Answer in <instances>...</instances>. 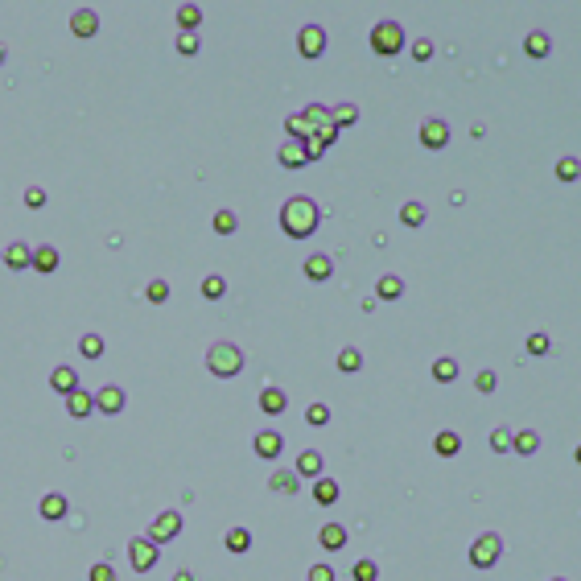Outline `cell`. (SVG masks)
Wrapping results in <instances>:
<instances>
[{"label":"cell","mask_w":581,"mask_h":581,"mask_svg":"<svg viewBox=\"0 0 581 581\" xmlns=\"http://www.w3.org/2000/svg\"><path fill=\"white\" fill-rule=\"evenodd\" d=\"M317 223H322V211L313 206L310 198H289L285 211H280V227H285L289 239H310L317 231Z\"/></svg>","instance_id":"cell-1"},{"label":"cell","mask_w":581,"mask_h":581,"mask_svg":"<svg viewBox=\"0 0 581 581\" xmlns=\"http://www.w3.org/2000/svg\"><path fill=\"white\" fill-rule=\"evenodd\" d=\"M206 371H211L215 379L239 375V371H243V351H239L235 342H215V347L206 351Z\"/></svg>","instance_id":"cell-2"},{"label":"cell","mask_w":581,"mask_h":581,"mask_svg":"<svg viewBox=\"0 0 581 581\" xmlns=\"http://www.w3.org/2000/svg\"><path fill=\"white\" fill-rule=\"evenodd\" d=\"M371 50L379 54V58H392V54H400L404 45H408V38H404V25L400 21H379L375 29H371Z\"/></svg>","instance_id":"cell-3"},{"label":"cell","mask_w":581,"mask_h":581,"mask_svg":"<svg viewBox=\"0 0 581 581\" xmlns=\"http://www.w3.org/2000/svg\"><path fill=\"white\" fill-rule=\"evenodd\" d=\"M499 557H503V540L495 536V532H483V536L470 544V565L474 569H491Z\"/></svg>","instance_id":"cell-4"},{"label":"cell","mask_w":581,"mask_h":581,"mask_svg":"<svg viewBox=\"0 0 581 581\" xmlns=\"http://www.w3.org/2000/svg\"><path fill=\"white\" fill-rule=\"evenodd\" d=\"M181 536V511H161L157 520H153V528H149V540L161 548V544H169V540H178Z\"/></svg>","instance_id":"cell-5"},{"label":"cell","mask_w":581,"mask_h":581,"mask_svg":"<svg viewBox=\"0 0 581 581\" xmlns=\"http://www.w3.org/2000/svg\"><path fill=\"white\" fill-rule=\"evenodd\" d=\"M128 561H133L136 573H149V569L157 565V544L149 536H136L133 544H128Z\"/></svg>","instance_id":"cell-6"},{"label":"cell","mask_w":581,"mask_h":581,"mask_svg":"<svg viewBox=\"0 0 581 581\" xmlns=\"http://www.w3.org/2000/svg\"><path fill=\"white\" fill-rule=\"evenodd\" d=\"M297 50H301V58H322L326 54V29L322 25H305L297 33Z\"/></svg>","instance_id":"cell-7"},{"label":"cell","mask_w":581,"mask_h":581,"mask_svg":"<svg viewBox=\"0 0 581 581\" xmlns=\"http://www.w3.org/2000/svg\"><path fill=\"white\" fill-rule=\"evenodd\" d=\"M95 412H103V416H116V412H124V392H120L116 384H103V388L95 392Z\"/></svg>","instance_id":"cell-8"},{"label":"cell","mask_w":581,"mask_h":581,"mask_svg":"<svg viewBox=\"0 0 581 581\" xmlns=\"http://www.w3.org/2000/svg\"><path fill=\"white\" fill-rule=\"evenodd\" d=\"M70 33L75 38H95L99 33V13L95 8H75L70 13Z\"/></svg>","instance_id":"cell-9"},{"label":"cell","mask_w":581,"mask_h":581,"mask_svg":"<svg viewBox=\"0 0 581 581\" xmlns=\"http://www.w3.org/2000/svg\"><path fill=\"white\" fill-rule=\"evenodd\" d=\"M66 511H70V503H66V495H58V491L42 495V503H38V515H42V520H50V524L66 520Z\"/></svg>","instance_id":"cell-10"},{"label":"cell","mask_w":581,"mask_h":581,"mask_svg":"<svg viewBox=\"0 0 581 581\" xmlns=\"http://www.w3.org/2000/svg\"><path fill=\"white\" fill-rule=\"evenodd\" d=\"M421 144H425V149H446L449 144V124L446 120H425V124H421Z\"/></svg>","instance_id":"cell-11"},{"label":"cell","mask_w":581,"mask_h":581,"mask_svg":"<svg viewBox=\"0 0 581 581\" xmlns=\"http://www.w3.org/2000/svg\"><path fill=\"white\" fill-rule=\"evenodd\" d=\"M4 269H13V272L33 269V248L29 243H8L4 248Z\"/></svg>","instance_id":"cell-12"},{"label":"cell","mask_w":581,"mask_h":581,"mask_svg":"<svg viewBox=\"0 0 581 581\" xmlns=\"http://www.w3.org/2000/svg\"><path fill=\"white\" fill-rule=\"evenodd\" d=\"M50 388H54L58 396H70V392H79V371H75V367H54V375H50Z\"/></svg>","instance_id":"cell-13"},{"label":"cell","mask_w":581,"mask_h":581,"mask_svg":"<svg viewBox=\"0 0 581 581\" xmlns=\"http://www.w3.org/2000/svg\"><path fill=\"white\" fill-rule=\"evenodd\" d=\"M276 161H280L285 169H301V165H305V144H301V140H289V144H280Z\"/></svg>","instance_id":"cell-14"},{"label":"cell","mask_w":581,"mask_h":581,"mask_svg":"<svg viewBox=\"0 0 581 581\" xmlns=\"http://www.w3.org/2000/svg\"><path fill=\"white\" fill-rule=\"evenodd\" d=\"M293 474H297V478H322V453H317V449H301Z\"/></svg>","instance_id":"cell-15"},{"label":"cell","mask_w":581,"mask_h":581,"mask_svg":"<svg viewBox=\"0 0 581 581\" xmlns=\"http://www.w3.org/2000/svg\"><path fill=\"white\" fill-rule=\"evenodd\" d=\"M338 495H342V487L334 483V478H313V503H322V507H330V503H338Z\"/></svg>","instance_id":"cell-16"},{"label":"cell","mask_w":581,"mask_h":581,"mask_svg":"<svg viewBox=\"0 0 581 581\" xmlns=\"http://www.w3.org/2000/svg\"><path fill=\"white\" fill-rule=\"evenodd\" d=\"M66 412H70L75 421L91 416V412H95V396H87L83 388H79V392H70V396H66Z\"/></svg>","instance_id":"cell-17"},{"label":"cell","mask_w":581,"mask_h":581,"mask_svg":"<svg viewBox=\"0 0 581 581\" xmlns=\"http://www.w3.org/2000/svg\"><path fill=\"white\" fill-rule=\"evenodd\" d=\"M317 544H322L326 552H338V548L347 544V528H342V524H326V528L317 532Z\"/></svg>","instance_id":"cell-18"},{"label":"cell","mask_w":581,"mask_h":581,"mask_svg":"<svg viewBox=\"0 0 581 581\" xmlns=\"http://www.w3.org/2000/svg\"><path fill=\"white\" fill-rule=\"evenodd\" d=\"M285 408H289V400H285L280 388H264V392H260V412H264V416H280Z\"/></svg>","instance_id":"cell-19"},{"label":"cell","mask_w":581,"mask_h":581,"mask_svg":"<svg viewBox=\"0 0 581 581\" xmlns=\"http://www.w3.org/2000/svg\"><path fill=\"white\" fill-rule=\"evenodd\" d=\"M280 449H285V437L280 433H272V429L256 433V453L260 458H280Z\"/></svg>","instance_id":"cell-20"},{"label":"cell","mask_w":581,"mask_h":581,"mask_svg":"<svg viewBox=\"0 0 581 581\" xmlns=\"http://www.w3.org/2000/svg\"><path fill=\"white\" fill-rule=\"evenodd\" d=\"M58 260H62V256H58V248H50V243H38V248H33V269L42 272V276L58 269Z\"/></svg>","instance_id":"cell-21"},{"label":"cell","mask_w":581,"mask_h":581,"mask_svg":"<svg viewBox=\"0 0 581 581\" xmlns=\"http://www.w3.org/2000/svg\"><path fill=\"white\" fill-rule=\"evenodd\" d=\"M330 272H334V260H330V256H322V252H313L310 260H305V276H310V280H317V285H322Z\"/></svg>","instance_id":"cell-22"},{"label":"cell","mask_w":581,"mask_h":581,"mask_svg":"<svg viewBox=\"0 0 581 581\" xmlns=\"http://www.w3.org/2000/svg\"><path fill=\"white\" fill-rule=\"evenodd\" d=\"M400 293H404V280H400V276H392V272H388V276H379V280H375V297H379V301H396Z\"/></svg>","instance_id":"cell-23"},{"label":"cell","mask_w":581,"mask_h":581,"mask_svg":"<svg viewBox=\"0 0 581 581\" xmlns=\"http://www.w3.org/2000/svg\"><path fill=\"white\" fill-rule=\"evenodd\" d=\"M269 487L276 495H293L297 487H301V478H297L293 470H276V474H269Z\"/></svg>","instance_id":"cell-24"},{"label":"cell","mask_w":581,"mask_h":581,"mask_svg":"<svg viewBox=\"0 0 581 581\" xmlns=\"http://www.w3.org/2000/svg\"><path fill=\"white\" fill-rule=\"evenodd\" d=\"M433 449H437V453H442V458H453V453H458V449H462V437H458V433H453V429H442V433H437V437H433Z\"/></svg>","instance_id":"cell-25"},{"label":"cell","mask_w":581,"mask_h":581,"mask_svg":"<svg viewBox=\"0 0 581 581\" xmlns=\"http://www.w3.org/2000/svg\"><path fill=\"white\" fill-rule=\"evenodd\" d=\"M285 133L293 136V140H301V144H305V140L313 136V124L305 120V112H301V116H289V120H285Z\"/></svg>","instance_id":"cell-26"},{"label":"cell","mask_w":581,"mask_h":581,"mask_svg":"<svg viewBox=\"0 0 581 581\" xmlns=\"http://www.w3.org/2000/svg\"><path fill=\"white\" fill-rule=\"evenodd\" d=\"M178 25H181V33H194V29L202 25V8H198V4H181L178 8Z\"/></svg>","instance_id":"cell-27"},{"label":"cell","mask_w":581,"mask_h":581,"mask_svg":"<svg viewBox=\"0 0 581 581\" xmlns=\"http://www.w3.org/2000/svg\"><path fill=\"white\" fill-rule=\"evenodd\" d=\"M223 544L231 552H248V548H252V532H248V528H227Z\"/></svg>","instance_id":"cell-28"},{"label":"cell","mask_w":581,"mask_h":581,"mask_svg":"<svg viewBox=\"0 0 581 581\" xmlns=\"http://www.w3.org/2000/svg\"><path fill=\"white\" fill-rule=\"evenodd\" d=\"M548 50H552V45H548V33H528V38H524V54H528V58H548Z\"/></svg>","instance_id":"cell-29"},{"label":"cell","mask_w":581,"mask_h":581,"mask_svg":"<svg viewBox=\"0 0 581 581\" xmlns=\"http://www.w3.org/2000/svg\"><path fill=\"white\" fill-rule=\"evenodd\" d=\"M330 120H334V128H351V124L359 120V107L355 103H338V107L330 112Z\"/></svg>","instance_id":"cell-30"},{"label":"cell","mask_w":581,"mask_h":581,"mask_svg":"<svg viewBox=\"0 0 581 581\" xmlns=\"http://www.w3.org/2000/svg\"><path fill=\"white\" fill-rule=\"evenodd\" d=\"M511 449L528 458V453H536V449H540V437L532 433V429H524V433H515V437H511Z\"/></svg>","instance_id":"cell-31"},{"label":"cell","mask_w":581,"mask_h":581,"mask_svg":"<svg viewBox=\"0 0 581 581\" xmlns=\"http://www.w3.org/2000/svg\"><path fill=\"white\" fill-rule=\"evenodd\" d=\"M359 367H363V355H359L355 347H342V351H338V371H342V375H355Z\"/></svg>","instance_id":"cell-32"},{"label":"cell","mask_w":581,"mask_h":581,"mask_svg":"<svg viewBox=\"0 0 581 581\" xmlns=\"http://www.w3.org/2000/svg\"><path fill=\"white\" fill-rule=\"evenodd\" d=\"M144 297H149L153 305H165V301H169V280H161V276L149 280V285H144Z\"/></svg>","instance_id":"cell-33"},{"label":"cell","mask_w":581,"mask_h":581,"mask_svg":"<svg viewBox=\"0 0 581 581\" xmlns=\"http://www.w3.org/2000/svg\"><path fill=\"white\" fill-rule=\"evenodd\" d=\"M433 379H437V384H453V379H458V363H453V359H437V363H433Z\"/></svg>","instance_id":"cell-34"},{"label":"cell","mask_w":581,"mask_h":581,"mask_svg":"<svg viewBox=\"0 0 581 581\" xmlns=\"http://www.w3.org/2000/svg\"><path fill=\"white\" fill-rule=\"evenodd\" d=\"M211 227H215V235H231V231L239 227V219H235V211H215Z\"/></svg>","instance_id":"cell-35"},{"label":"cell","mask_w":581,"mask_h":581,"mask_svg":"<svg viewBox=\"0 0 581 581\" xmlns=\"http://www.w3.org/2000/svg\"><path fill=\"white\" fill-rule=\"evenodd\" d=\"M557 178L561 181H578L581 178V161L578 157H561V161H557Z\"/></svg>","instance_id":"cell-36"},{"label":"cell","mask_w":581,"mask_h":581,"mask_svg":"<svg viewBox=\"0 0 581 581\" xmlns=\"http://www.w3.org/2000/svg\"><path fill=\"white\" fill-rule=\"evenodd\" d=\"M223 293H227V280H223V276H202V297H206V301H219Z\"/></svg>","instance_id":"cell-37"},{"label":"cell","mask_w":581,"mask_h":581,"mask_svg":"<svg viewBox=\"0 0 581 581\" xmlns=\"http://www.w3.org/2000/svg\"><path fill=\"white\" fill-rule=\"evenodd\" d=\"M79 351H83V359H103V338L99 334H83L79 338Z\"/></svg>","instance_id":"cell-38"},{"label":"cell","mask_w":581,"mask_h":581,"mask_svg":"<svg viewBox=\"0 0 581 581\" xmlns=\"http://www.w3.org/2000/svg\"><path fill=\"white\" fill-rule=\"evenodd\" d=\"M400 219H404V227H421L425 223V206H421V202H404Z\"/></svg>","instance_id":"cell-39"},{"label":"cell","mask_w":581,"mask_h":581,"mask_svg":"<svg viewBox=\"0 0 581 581\" xmlns=\"http://www.w3.org/2000/svg\"><path fill=\"white\" fill-rule=\"evenodd\" d=\"M305 421H310L313 429H322V425H330V408H326V404H310V412H305Z\"/></svg>","instance_id":"cell-40"},{"label":"cell","mask_w":581,"mask_h":581,"mask_svg":"<svg viewBox=\"0 0 581 581\" xmlns=\"http://www.w3.org/2000/svg\"><path fill=\"white\" fill-rule=\"evenodd\" d=\"M355 581H379L375 561H355Z\"/></svg>","instance_id":"cell-41"},{"label":"cell","mask_w":581,"mask_h":581,"mask_svg":"<svg viewBox=\"0 0 581 581\" xmlns=\"http://www.w3.org/2000/svg\"><path fill=\"white\" fill-rule=\"evenodd\" d=\"M474 388H478L483 396H491L495 388H499V379H495V371H478V375H474Z\"/></svg>","instance_id":"cell-42"},{"label":"cell","mask_w":581,"mask_h":581,"mask_svg":"<svg viewBox=\"0 0 581 581\" xmlns=\"http://www.w3.org/2000/svg\"><path fill=\"white\" fill-rule=\"evenodd\" d=\"M412 58H416V62H429V58H433V42H429V38H416V42H412Z\"/></svg>","instance_id":"cell-43"},{"label":"cell","mask_w":581,"mask_h":581,"mask_svg":"<svg viewBox=\"0 0 581 581\" xmlns=\"http://www.w3.org/2000/svg\"><path fill=\"white\" fill-rule=\"evenodd\" d=\"M548 334H528V355H548Z\"/></svg>","instance_id":"cell-44"},{"label":"cell","mask_w":581,"mask_h":581,"mask_svg":"<svg viewBox=\"0 0 581 581\" xmlns=\"http://www.w3.org/2000/svg\"><path fill=\"white\" fill-rule=\"evenodd\" d=\"M87 581H116V569H112L107 561H99V565H91V578Z\"/></svg>","instance_id":"cell-45"},{"label":"cell","mask_w":581,"mask_h":581,"mask_svg":"<svg viewBox=\"0 0 581 581\" xmlns=\"http://www.w3.org/2000/svg\"><path fill=\"white\" fill-rule=\"evenodd\" d=\"M178 54L194 58V54H198V33H181V38H178Z\"/></svg>","instance_id":"cell-46"},{"label":"cell","mask_w":581,"mask_h":581,"mask_svg":"<svg viewBox=\"0 0 581 581\" xmlns=\"http://www.w3.org/2000/svg\"><path fill=\"white\" fill-rule=\"evenodd\" d=\"M491 449L495 453H507V449H511V433H507V429H495L491 433Z\"/></svg>","instance_id":"cell-47"},{"label":"cell","mask_w":581,"mask_h":581,"mask_svg":"<svg viewBox=\"0 0 581 581\" xmlns=\"http://www.w3.org/2000/svg\"><path fill=\"white\" fill-rule=\"evenodd\" d=\"M25 206H33V211H38V206H45V190H42V186H29V190H25Z\"/></svg>","instance_id":"cell-48"},{"label":"cell","mask_w":581,"mask_h":581,"mask_svg":"<svg viewBox=\"0 0 581 581\" xmlns=\"http://www.w3.org/2000/svg\"><path fill=\"white\" fill-rule=\"evenodd\" d=\"M322 153H326V144H322L317 136H310V140H305V161H317Z\"/></svg>","instance_id":"cell-49"},{"label":"cell","mask_w":581,"mask_h":581,"mask_svg":"<svg viewBox=\"0 0 581 581\" xmlns=\"http://www.w3.org/2000/svg\"><path fill=\"white\" fill-rule=\"evenodd\" d=\"M305 581H334V569H330V565H313Z\"/></svg>","instance_id":"cell-50"},{"label":"cell","mask_w":581,"mask_h":581,"mask_svg":"<svg viewBox=\"0 0 581 581\" xmlns=\"http://www.w3.org/2000/svg\"><path fill=\"white\" fill-rule=\"evenodd\" d=\"M174 581H194V573H190V569H181V573H174Z\"/></svg>","instance_id":"cell-51"},{"label":"cell","mask_w":581,"mask_h":581,"mask_svg":"<svg viewBox=\"0 0 581 581\" xmlns=\"http://www.w3.org/2000/svg\"><path fill=\"white\" fill-rule=\"evenodd\" d=\"M573 462H578V466H581V446H578V449H573Z\"/></svg>","instance_id":"cell-52"},{"label":"cell","mask_w":581,"mask_h":581,"mask_svg":"<svg viewBox=\"0 0 581 581\" xmlns=\"http://www.w3.org/2000/svg\"><path fill=\"white\" fill-rule=\"evenodd\" d=\"M0 66H4V45H0Z\"/></svg>","instance_id":"cell-53"},{"label":"cell","mask_w":581,"mask_h":581,"mask_svg":"<svg viewBox=\"0 0 581 581\" xmlns=\"http://www.w3.org/2000/svg\"><path fill=\"white\" fill-rule=\"evenodd\" d=\"M552 581H565V578H552Z\"/></svg>","instance_id":"cell-54"}]
</instances>
